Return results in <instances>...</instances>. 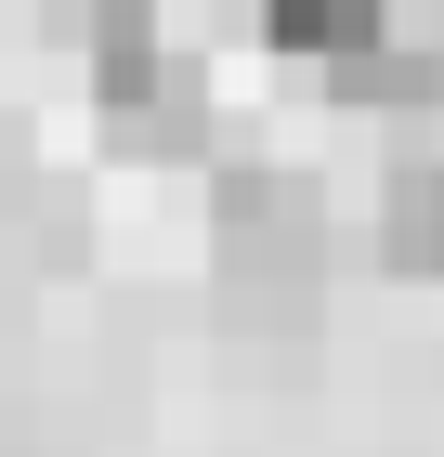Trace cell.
Returning <instances> with one entry per match:
<instances>
[{"instance_id":"obj_1","label":"cell","mask_w":444,"mask_h":457,"mask_svg":"<svg viewBox=\"0 0 444 457\" xmlns=\"http://www.w3.org/2000/svg\"><path fill=\"white\" fill-rule=\"evenodd\" d=\"M209 262H222V287H248V301L314 287V262H327L314 183H288V170H222V183H209Z\"/></svg>"},{"instance_id":"obj_2","label":"cell","mask_w":444,"mask_h":457,"mask_svg":"<svg viewBox=\"0 0 444 457\" xmlns=\"http://www.w3.org/2000/svg\"><path fill=\"white\" fill-rule=\"evenodd\" d=\"M92 105L118 157H197L209 144V79L183 66L171 39H131V53H92Z\"/></svg>"},{"instance_id":"obj_3","label":"cell","mask_w":444,"mask_h":457,"mask_svg":"<svg viewBox=\"0 0 444 457\" xmlns=\"http://www.w3.org/2000/svg\"><path fill=\"white\" fill-rule=\"evenodd\" d=\"M406 13L392 0H262V53H288L301 79H327V66H353L366 39H392Z\"/></svg>"},{"instance_id":"obj_4","label":"cell","mask_w":444,"mask_h":457,"mask_svg":"<svg viewBox=\"0 0 444 457\" xmlns=\"http://www.w3.org/2000/svg\"><path fill=\"white\" fill-rule=\"evenodd\" d=\"M379 262L418 275V287H444V157L392 170V196H379Z\"/></svg>"}]
</instances>
